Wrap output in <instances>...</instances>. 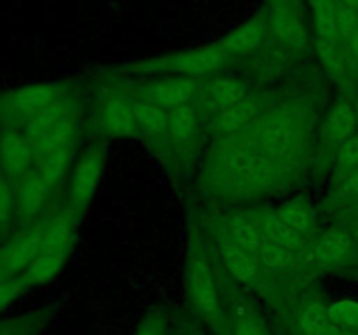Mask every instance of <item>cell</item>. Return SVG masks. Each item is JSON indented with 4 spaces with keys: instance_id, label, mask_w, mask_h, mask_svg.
I'll return each mask as SVG.
<instances>
[{
    "instance_id": "cell-7",
    "label": "cell",
    "mask_w": 358,
    "mask_h": 335,
    "mask_svg": "<svg viewBox=\"0 0 358 335\" xmlns=\"http://www.w3.org/2000/svg\"><path fill=\"white\" fill-rule=\"evenodd\" d=\"M105 161H107V142L93 140L77 154L76 163L66 181L65 208L80 222L91 201L96 195L103 177Z\"/></svg>"
},
{
    "instance_id": "cell-21",
    "label": "cell",
    "mask_w": 358,
    "mask_h": 335,
    "mask_svg": "<svg viewBox=\"0 0 358 335\" xmlns=\"http://www.w3.org/2000/svg\"><path fill=\"white\" fill-rule=\"evenodd\" d=\"M70 253H72V251H55V253L41 255V257L35 258L21 274H17V278L23 283L24 288H30V286H37L42 285V283L51 281V279L56 278L58 272L62 271L66 258L70 257Z\"/></svg>"
},
{
    "instance_id": "cell-20",
    "label": "cell",
    "mask_w": 358,
    "mask_h": 335,
    "mask_svg": "<svg viewBox=\"0 0 358 335\" xmlns=\"http://www.w3.org/2000/svg\"><path fill=\"white\" fill-rule=\"evenodd\" d=\"M126 87V86H124ZM128 89V87H126ZM131 93V91H129ZM133 108H135L136 115V124H138L140 140L149 143L150 149L154 150L156 156L161 159H166V128H168V115L164 108L159 105L152 103L147 98L133 94Z\"/></svg>"
},
{
    "instance_id": "cell-22",
    "label": "cell",
    "mask_w": 358,
    "mask_h": 335,
    "mask_svg": "<svg viewBox=\"0 0 358 335\" xmlns=\"http://www.w3.org/2000/svg\"><path fill=\"white\" fill-rule=\"evenodd\" d=\"M358 201V168L357 170L350 171V173L343 174V177L332 178L331 191L327 194V209L332 213L343 211L348 206L355 204Z\"/></svg>"
},
{
    "instance_id": "cell-9",
    "label": "cell",
    "mask_w": 358,
    "mask_h": 335,
    "mask_svg": "<svg viewBox=\"0 0 358 335\" xmlns=\"http://www.w3.org/2000/svg\"><path fill=\"white\" fill-rule=\"evenodd\" d=\"M264 227L271 239L301 251L317 232V213L304 199H292L276 208L264 206Z\"/></svg>"
},
{
    "instance_id": "cell-18",
    "label": "cell",
    "mask_w": 358,
    "mask_h": 335,
    "mask_svg": "<svg viewBox=\"0 0 358 335\" xmlns=\"http://www.w3.org/2000/svg\"><path fill=\"white\" fill-rule=\"evenodd\" d=\"M70 93H73L72 86L66 84H35L23 87L6 100V114L9 119H17L23 124Z\"/></svg>"
},
{
    "instance_id": "cell-19",
    "label": "cell",
    "mask_w": 358,
    "mask_h": 335,
    "mask_svg": "<svg viewBox=\"0 0 358 335\" xmlns=\"http://www.w3.org/2000/svg\"><path fill=\"white\" fill-rule=\"evenodd\" d=\"M269 38H271L269 16L268 13H261L241 23L238 28H234L231 34H227L217 44L236 61L238 58H245V56L264 47Z\"/></svg>"
},
{
    "instance_id": "cell-29",
    "label": "cell",
    "mask_w": 358,
    "mask_h": 335,
    "mask_svg": "<svg viewBox=\"0 0 358 335\" xmlns=\"http://www.w3.org/2000/svg\"><path fill=\"white\" fill-rule=\"evenodd\" d=\"M353 107H355V114H357V124H358V100H352Z\"/></svg>"
},
{
    "instance_id": "cell-27",
    "label": "cell",
    "mask_w": 358,
    "mask_h": 335,
    "mask_svg": "<svg viewBox=\"0 0 358 335\" xmlns=\"http://www.w3.org/2000/svg\"><path fill=\"white\" fill-rule=\"evenodd\" d=\"M184 335H206V332L201 330L199 325H189L184 330Z\"/></svg>"
},
{
    "instance_id": "cell-25",
    "label": "cell",
    "mask_w": 358,
    "mask_h": 335,
    "mask_svg": "<svg viewBox=\"0 0 358 335\" xmlns=\"http://www.w3.org/2000/svg\"><path fill=\"white\" fill-rule=\"evenodd\" d=\"M135 335H171V320L166 311H150L138 325Z\"/></svg>"
},
{
    "instance_id": "cell-1",
    "label": "cell",
    "mask_w": 358,
    "mask_h": 335,
    "mask_svg": "<svg viewBox=\"0 0 358 335\" xmlns=\"http://www.w3.org/2000/svg\"><path fill=\"white\" fill-rule=\"evenodd\" d=\"M184 281L189 311L198 323L205 325L212 335H231L220 269L199 222L189 227Z\"/></svg>"
},
{
    "instance_id": "cell-16",
    "label": "cell",
    "mask_w": 358,
    "mask_h": 335,
    "mask_svg": "<svg viewBox=\"0 0 358 335\" xmlns=\"http://www.w3.org/2000/svg\"><path fill=\"white\" fill-rule=\"evenodd\" d=\"M220 278H222L224 299L231 320V335H271L264 316L259 313L252 299H248L247 290L227 278L222 269H220Z\"/></svg>"
},
{
    "instance_id": "cell-15",
    "label": "cell",
    "mask_w": 358,
    "mask_h": 335,
    "mask_svg": "<svg viewBox=\"0 0 358 335\" xmlns=\"http://www.w3.org/2000/svg\"><path fill=\"white\" fill-rule=\"evenodd\" d=\"M250 91L247 80L240 79V77L226 75V73L205 77L201 84V93L196 101L199 117L203 122L210 121L212 117L222 114L224 110L243 100Z\"/></svg>"
},
{
    "instance_id": "cell-17",
    "label": "cell",
    "mask_w": 358,
    "mask_h": 335,
    "mask_svg": "<svg viewBox=\"0 0 358 335\" xmlns=\"http://www.w3.org/2000/svg\"><path fill=\"white\" fill-rule=\"evenodd\" d=\"M271 37L289 51H303L308 47V28L299 0H278L268 9Z\"/></svg>"
},
{
    "instance_id": "cell-2",
    "label": "cell",
    "mask_w": 358,
    "mask_h": 335,
    "mask_svg": "<svg viewBox=\"0 0 358 335\" xmlns=\"http://www.w3.org/2000/svg\"><path fill=\"white\" fill-rule=\"evenodd\" d=\"M297 177L280 164L262 163L247 168H203L198 181L206 198L241 202L287 187Z\"/></svg>"
},
{
    "instance_id": "cell-14",
    "label": "cell",
    "mask_w": 358,
    "mask_h": 335,
    "mask_svg": "<svg viewBox=\"0 0 358 335\" xmlns=\"http://www.w3.org/2000/svg\"><path fill=\"white\" fill-rule=\"evenodd\" d=\"M231 239L259 260L262 243L266 237L264 206L257 208H238L229 213L208 216Z\"/></svg>"
},
{
    "instance_id": "cell-11",
    "label": "cell",
    "mask_w": 358,
    "mask_h": 335,
    "mask_svg": "<svg viewBox=\"0 0 358 335\" xmlns=\"http://www.w3.org/2000/svg\"><path fill=\"white\" fill-rule=\"evenodd\" d=\"M357 131L358 124L353 101L350 98H341L318 122L313 150H311V166L325 168L327 164L331 166L332 157L339 147L352 138Z\"/></svg>"
},
{
    "instance_id": "cell-23",
    "label": "cell",
    "mask_w": 358,
    "mask_h": 335,
    "mask_svg": "<svg viewBox=\"0 0 358 335\" xmlns=\"http://www.w3.org/2000/svg\"><path fill=\"white\" fill-rule=\"evenodd\" d=\"M358 168V131L352 138L346 140L338 152L334 154L331 161V170L334 178L343 177V174L350 173V171L357 170Z\"/></svg>"
},
{
    "instance_id": "cell-5",
    "label": "cell",
    "mask_w": 358,
    "mask_h": 335,
    "mask_svg": "<svg viewBox=\"0 0 358 335\" xmlns=\"http://www.w3.org/2000/svg\"><path fill=\"white\" fill-rule=\"evenodd\" d=\"M315 274L343 272L358 264V236L345 223L318 227L299 251Z\"/></svg>"
},
{
    "instance_id": "cell-8",
    "label": "cell",
    "mask_w": 358,
    "mask_h": 335,
    "mask_svg": "<svg viewBox=\"0 0 358 335\" xmlns=\"http://www.w3.org/2000/svg\"><path fill=\"white\" fill-rule=\"evenodd\" d=\"M203 135V121L196 103L182 105L171 110L168 115L164 164L178 174L187 173L199 154Z\"/></svg>"
},
{
    "instance_id": "cell-12",
    "label": "cell",
    "mask_w": 358,
    "mask_h": 335,
    "mask_svg": "<svg viewBox=\"0 0 358 335\" xmlns=\"http://www.w3.org/2000/svg\"><path fill=\"white\" fill-rule=\"evenodd\" d=\"M276 103L271 93L261 89H252L243 100L238 101L222 114L215 115L210 121L203 122V133L213 140L233 138L250 131L255 122Z\"/></svg>"
},
{
    "instance_id": "cell-30",
    "label": "cell",
    "mask_w": 358,
    "mask_h": 335,
    "mask_svg": "<svg viewBox=\"0 0 358 335\" xmlns=\"http://www.w3.org/2000/svg\"><path fill=\"white\" fill-rule=\"evenodd\" d=\"M275 2H278V0H268V3H275Z\"/></svg>"
},
{
    "instance_id": "cell-10",
    "label": "cell",
    "mask_w": 358,
    "mask_h": 335,
    "mask_svg": "<svg viewBox=\"0 0 358 335\" xmlns=\"http://www.w3.org/2000/svg\"><path fill=\"white\" fill-rule=\"evenodd\" d=\"M115 79L121 80L133 94L147 98L166 112L175 110L182 105L196 103L203 84V79L175 75L115 77Z\"/></svg>"
},
{
    "instance_id": "cell-26",
    "label": "cell",
    "mask_w": 358,
    "mask_h": 335,
    "mask_svg": "<svg viewBox=\"0 0 358 335\" xmlns=\"http://www.w3.org/2000/svg\"><path fill=\"white\" fill-rule=\"evenodd\" d=\"M336 220H338L339 223H345V225H348L350 229L353 230V232L358 236V201L355 204L348 206L346 209H343V211L336 213Z\"/></svg>"
},
{
    "instance_id": "cell-4",
    "label": "cell",
    "mask_w": 358,
    "mask_h": 335,
    "mask_svg": "<svg viewBox=\"0 0 358 335\" xmlns=\"http://www.w3.org/2000/svg\"><path fill=\"white\" fill-rule=\"evenodd\" d=\"M234 63V59L220 47L219 44L205 45L198 49L171 52V54L157 56V58L142 59L136 63H128L121 68L110 70V77H157V75H175V77H205L222 73L227 66Z\"/></svg>"
},
{
    "instance_id": "cell-13",
    "label": "cell",
    "mask_w": 358,
    "mask_h": 335,
    "mask_svg": "<svg viewBox=\"0 0 358 335\" xmlns=\"http://www.w3.org/2000/svg\"><path fill=\"white\" fill-rule=\"evenodd\" d=\"M324 293L317 286H310L287 306L280 316L292 335H329L334 330Z\"/></svg>"
},
{
    "instance_id": "cell-28",
    "label": "cell",
    "mask_w": 358,
    "mask_h": 335,
    "mask_svg": "<svg viewBox=\"0 0 358 335\" xmlns=\"http://www.w3.org/2000/svg\"><path fill=\"white\" fill-rule=\"evenodd\" d=\"M329 335H358L355 332H348V330H341V328H334Z\"/></svg>"
},
{
    "instance_id": "cell-3",
    "label": "cell",
    "mask_w": 358,
    "mask_h": 335,
    "mask_svg": "<svg viewBox=\"0 0 358 335\" xmlns=\"http://www.w3.org/2000/svg\"><path fill=\"white\" fill-rule=\"evenodd\" d=\"M21 126L37 157L76 149L84 128V105L77 94L70 93Z\"/></svg>"
},
{
    "instance_id": "cell-24",
    "label": "cell",
    "mask_w": 358,
    "mask_h": 335,
    "mask_svg": "<svg viewBox=\"0 0 358 335\" xmlns=\"http://www.w3.org/2000/svg\"><path fill=\"white\" fill-rule=\"evenodd\" d=\"M329 318H331L332 325L336 328L358 334V302H355V300L345 299L331 304Z\"/></svg>"
},
{
    "instance_id": "cell-6",
    "label": "cell",
    "mask_w": 358,
    "mask_h": 335,
    "mask_svg": "<svg viewBox=\"0 0 358 335\" xmlns=\"http://www.w3.org/2000/svg\"><path fill=\"white\" fill-rule=\"evenodd\" d=\"M90 126L94 140L140 138L133 96L119 79L100 87Z\"/></svg>"
}]
</instances>
